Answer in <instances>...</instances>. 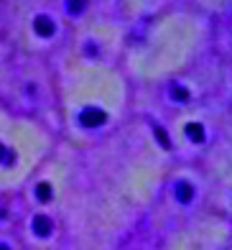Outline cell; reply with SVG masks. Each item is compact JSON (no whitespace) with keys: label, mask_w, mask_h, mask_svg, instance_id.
Wrapping results in <instances>:
<instances>
[{"label":"cell","mask_w":232,"mask_h":250,"mask_svg":"<svg viewBox=\"0 0 232 250\" xmlns=\"http://www.w3.org/2000/svg\"><path fill=\"white\" fill-rule=\"evenodd\" d=\"M0 250H20V240L10 232H0Z\"/></svg>","instance_id":"1"}]
</instances>
